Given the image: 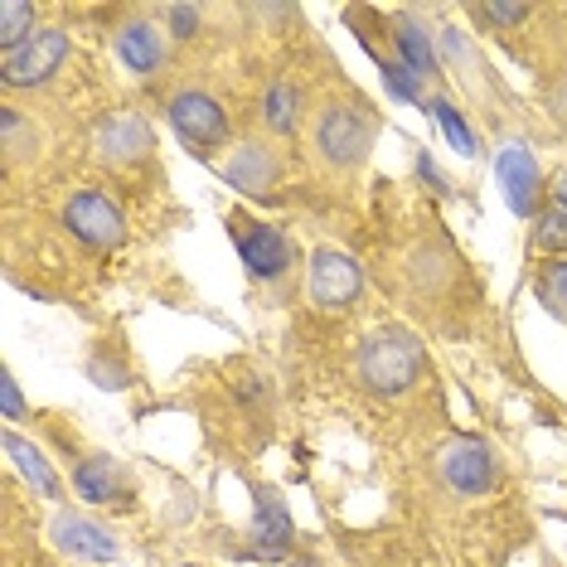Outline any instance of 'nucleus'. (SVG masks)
<instances>
[{
	"instance_id": "obj_1",
	"label": "nucleus",
	"mask_w": 567,
	"mask_h": 567,
	"mask_svg": "<svg viewBox=\"0 0 567 567\" xmlns=\"http://www.w3.org/2000/svg\"><path fill=\"white\" fill-rule=\"evenodd\" d=\"M417 373H422V344L408 330H383L359 350V379L383 398L408 393L417 383Z\"/></svg>"
},
{
	"instance_id": "obj_2",
	"label": "nucleus",
	"mask_w": 567,
	"mask_h": 567,
	"mask_svg": "<svg viewBox=\"0 0 567 567\" xmlns=\"http://www.w3.org/2000/svg\"><path fill=\"white\" fill-rule=\"evenodd\" d=\"M369 141H373V122L359 107L330 102V107L316 117V151H320V161L340 175L354 171V165L369 156Z\"/></svg>"
},
{
	"instance_id": "obj_3",
	"label": "nucleus",
	"mask_w": 567,
	"mask_h": 567,
	"mask_svg": "<svg viewBox=\"0 0 567 567\" xmlns=\"http://www.w3.org/2000/svg\"><path fill=\"white\" fill-rule=\"evenodd\" d=\"M63 224L93 252H112V248H122V238H126V218L102 189H79V195L63 204Z\"/></svg>"
},
{
	"instance_id": "obj_4",
	"label": "nucleus",
	"mask_w": 567,
	"mask_h": 567,
	"mask_svg": "<svg viewBox=\"0 0 567 567\" xmlns=\"http://www.w3.org/2000/svg\"><path fill=\"white\" fill-rule=\"evenodd\" d=\"M228 234H234V243H238V257H243V262H248V272H252V277L277 281V277L291 267V243L281 238V228L262 224V218L228 214Z\"/></svg>"
},
{
	"instance_id": "obj_5",
	"label": "nucleus",
	"mask_w": 567,
	"mask_h": 567,
	"mask_svg": "<svg viewBox=\"0 0 567 567\" xmlns=\"http://www.w3.org/2000/svg\"><path fill=\"white\" fill-rule=\"evenodd\" d=\"M69 59V34L63 30H40L34 40H24L20 49L0 54V73H6V87H34L49 83Z\"/></svg>"
},
{
	"instance_id": "obj_6",
	"label": "nucleus",
	"mask_w": 567,
	"mask_h": 567,
	"mask_svg": "<svg viewBox=\"0 0 567 567\" xmlns=\"http://www.w3.org/2000/svg\"><path fill=\"white\" fill-rule=\"evenodd\" d=\"M171 126L185 146L204 151V156L228 141V112L218 107L209 93H175L171 97Z\"/></svg>"
},
{
	"instance_id": "obj_7",
	"label": "nucleus",
	"mask_w": 567,
	"mask_h": 567,
	"mask_svg": "<svg viewBox=\"0 0 567 567\" xmlns=\"http://www.w3.org/2000/svg\"><path fill=\"white\" fill-rule=\"evenodd\" d=\"M359 291H364V272H359L350 252L320 248L311 257V301L320 311H344V306L359 301Z\"/></svg>"
},
{
	"instance_id": "obj_8",
	"label": "nucleus",
	"mask_w": 567,
	"mask_h": 567,
	"mask_svg": "<svg viewBox=\"0 0 567 567\" xmlns=\"http://www.w3.org/2000/svg\"><path fill=\"white\" fill-rule=\"evenodd\" d=\"M442 475L461 495H485V489H495V481H499V461L481 436H456V442H446V451H442Z\"/></svg>"
},
{
	"instance_id": "obj_9",
	"label": "nucleus",
	"mask_w": 567,
	"mask_h": 567,
	"mask_svg": "<svg viewBox=\"0 0 567 567\" xmlns=\"http://www.w3.org/2000/svg\"><path fill=\"white\" fill-rule=\"evenodd\" d=\"M495 175H499V189H505L509 209L514 214H538V189H544V175H538V161L514 141L495 156Z\"/></svg>"
},
{
	"instance_id": "obj_10",
	"label": "nucleus",
	"mask_w": 567,
	"mask_h": 567,
	"mask_svg": "<svg viewBox=\"0 0 567 567\" xmlns=\"http://www.w3.org/2000/svg\"><path fill=\"white\" fill-rule=\"evenodd\" d=\"M54 544L79 563H112L117 558V538L107 534L102 524L83 519V514H59L54 519Z\"/></svg>"
},
{
	"instance_id": "obj_11",
	"label": "nucleus",
	"mask_w": 567,
	"mask_h": 567,
	"mask_svg": "<svg viewBox=\"0 0 567 567\" xmlns=\"http://www.w3.org/2000/svg\"><path fill=\"white\" fill-rule=\"evenodd\" d=\"M291 514L281 505L277 489H257V509H252V553L262 558H281L291 548Z\"/></svg>"
},
{
	"instance_id": "obj_12",
	"label": "nucleus",
	"mask_w": 567,
	"mask_h": 567,
	"mask_svg": "<svg viewBox=\"0 0 567 567\" xmlns=\"http://www.w3.org/2000/svg\"><path fill=\"white\" fill-rule=\"evenodd\" d=\"M117 59H122L132 73H141V79H151V73L161 69V59H165V40H161V30H156L151 20H132V24H122V30H117Z\"/></svg>"
},
{
	"instance_id": "obj_13",
	"label": "nucleus",
	"mask_w": 567,
	"mask_h": 567,
	"mask_svg": "<svg viewBox=\"0 0 567 567\" xmlns=\"http://www.w3.org/2000/svg\"><path fill=\"white\" fill-rule=\"evenodd\" d=\"M151 146H156V141H151V126L141 122V117H112V122L97 132V151H102L107 161H117V165L141 161Z\"/></svg>"
},
{
	"instance_id": "obj_14",
	"label": "nucleus",
	"mask_w": 567,
	"mask_h": 567,
	"mask_svg": "<svg viewBox=\"0 0 567 567\" xmlns=\"http://www.w3.org/2000/svg\"><path fill=\"white\" fill-rule=\"evenodd\" d=\"M393 44H398V54H403V63L417 73V79H436V73H442L436 49H432V34L422 30L412 10H403V16L393 20Z\"/></svg>"
},
{
	"instance_id": "obj_15",
	"label": "nucleus",
	"mask_w": 567,
	"mask_h": 567,
	"mask_svg": "<svg viewBox=\"0 0 567 567\" xmlns=\"http://www.w3.org/2000/svg\"><path fill=\"white\" fill-rule=\"evenodd\" d=\"M73 489L93 505H112V499L126 495V481H122V466L112 456H87L79 471H73Z\"/></svg>"
},
{
	"instance_id": "obj_16",
	"label": "nucleus",
	"mask_w": 567,
	"mask_h": 567,
	"mask_svg": "<svg viewBox=\"0 0 567 567\" xmlns=\"http://www.w3.org/2000/svg\"><path fill=\"white\" fill-rule=\"evenodd\" d=\"M224 175H228V185L248 189V195H262V189L277 179V156L267 146H238L234 156H228Z\"/></svg>"
},
{
	"instance_id": "obj_17",
	"label": "nucleus",
	"mask_w": 567,
	"mask_h": 567,
	"mask_svg": "<svg viewBox=\"0 0 567 567\" xmlns=\"http://www.w3.org/2000/svg\"><path fill=\"white\" fill-rule=\"evenodd\" d=\"M6 456L16 461V471L30 481L34 489H40L44 499H63V481L54 475V466L44 461V451L40 446H30L24 436H16V432H6Z\"/></svg>"
},
{
	"instance_id": "obj_18",
	"label": "nucleus",
	"mask_w": 567,
	"mask_h": 567,
	"mask_svg": "<svg viewBox=\"0 0 567 567\" xmlns=\"http://www.w3.org/2000/svg\"><path fill=\"white\" fill-rule=\"evenodd\" d=\"M34 34H40V10L24 6V0H6V6H0V54L20 49L24 40H34Z\"/></svg>"
},
{
	"instance_id": "obj_19",
	"label": "nucleus",
	"mask_w": 567,
	"mask_h": 567,
	"mask_svg": "<svg viewBox=\"0 0 567 567\" xmlns=\"http://www.w3.org/2000/svg\"><path fill=\"white\" fill-rule=\"evenodd\" d=\"M34 122L20 117V107L0 112V146H6V165H20L24 156H34Z\"/></svg>"
},
{
	"instance_id": "obj_20",
	"label": "nucleus",
	"mask_w": 567,
	"mask_h": 567,
	"mask_svg": "<svg viewBox=\"0 0 567 567\" xmlns=\"http://www.w3.org/2000/svg\"><path fill=\"white\" fill-rule=\"evenodd\" d=\"M534 291H538V301H544L548 316L567 320V257H558V262H548L544 272H538Z\"/></svg>"
},
{
	"instance_id": "obj_21",
	"label": "nucleus",
	"mask_w": 567,
	"mask_h": 567,
	"mask_svg": "<svg viewBox=\"0 0 567 567\" xmlns=\"http://www.w3.org/2000/svg\"><path fill=\"white\" fill-rule=\"evenodd\" d=\"M534 248L538 252H567V209L544 204V209L534 214Z\"/></svg>"
},
{
	"instance_id": "obj_22",
	"label": "nucleus",
	"mask_w": 567,
	"mask_h": 567,
	"mask_svg": "<svg viewBox=\"0 0 567 567\" xmlns=\"http://www.w3.org/2000/svg\"><path fill=\"white\" fill-rule=\"evenodd\" d=\"M296 112H301V93L287 83H277L262 102V122L272 126V132H296Z\"/></svg>"
},
{
	"instance_id": "obj_23",
	"label": "nucleus",
	"mask_w": 567,
	"mask_h": 567,
	"mask_svg": "<svg viewBox=\"0 0 567 567\" xmlns=\"http://www.w3.org/2000/svg\"><path fill=\"white\" fill-rule=\"evenodd\" d=\"M432 117H436V122H442V132H446V141H451V146H456V151H461V156H475V151H481V146H475V132H471V126H466V117H461V112H456V107H451V102H432Z\"/></svg>"
},
{
	"instance_id": "obj_24",
	"label": "nucleus",
	"mask_w": 567,
	"mask_h": 567,
	"mask_svg": "<svg viewBox=\"0 0 567 567\" xmlns=\"http://www.w3.org/2000/svg\"><path fill=\"white\" fill-rule=\"evenodd\" d=\"M383 83L393 87V97H403V102H427V83L417 79V73L408 69V63H398V59H383Z\"/></svg>"
},
{
	"instance_id": "obj_25",
	"label": "nucleus",
	"mask_w": 567,
	"mask_h": 567,
	"mask_svg": "<svg viewBox=\"0 0 567 567\" xmlns=\"http://www.w3.org/2000/svg\"><path fill=\"white\" fill-rule=\"evenodd\" d=\"M475 16L489 20V24H524L528 16H534V6H481Z\"/></svg>"
},
{
	"instance_id": "obj_26",
	"label": "nucleus",
	"mask_w": 567,
	"mask_h": 567,
	"mask_svg": "<svg viewBox=\"0 0 567 567\" xmlns=\"http://www.w3.org/2000/svg\"><path fill=\"white\" fill-rule=\"evenodd\" d=\"M165 20L175 24L179 40H189V34L199 30V10H189V6H171V10H165Z\"/></svg>"
},
{
	"instance_id": "obj_27",
	"label": "nucleus",
	"mask_w": 567,
	"mask_h": 567,
	"mask_svg": "<svg viewBox=\"0 0 567 567\" xmlns=\"http://www.w3.org/2000/svg\"><path fill=\"white\" fill-rule=\"evenodd\" d=\"M0 398H6V417H10V422H20V417H24V398H20V383L10 379V373L0 379Z\"/></svg>"
},
{
	"instance_id": "obj_28",
	"label": "nucleus",
	"mask_w": 567,
	"mask_h": 567,
	"mask_svg": "<svg viewBox=\"0 0 567 567\" xmlns=\"http://www.w3.org/2000/svg\"><path fill=\"white\" fill-rule=\"evenodd\" d=\"M548 204H558V209H567V171L553 175V189H548Z\"/></svg>"
},
{
	"instance_id": "obj_29",
	"label": "nucleus",
	"mask_w": 567,
	"mask_h": 567,
	"mask_svg": "<svg viewBox=\"0 0 567 567\" xmlns=\"http://www.w3.org/2000/svg\"><path fill=\"white\" fill-rule=\"evenodd\" d=\"M553 112H558V117L567 122V79H563V87H558V93H553Z\"/></svg>"
}]
</instances>
